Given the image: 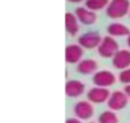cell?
<instances>
[{"label":"cell","mask_w":130,"mask_h":123,"mask_svg":"<svg viewBox=\"0 0 130 123\" xmlns=\"http://www.w3.org/2000/svg\"><path fill=\"white\" fill-rule=\"evenodd\" d=\"M130 12L129 0H110V4L106 8V14L111 19H119L125 17Z\"/></svg>","instance_id":"obj_1"},{"label":"cell","mask_w":130,"mask_h":123,"mask_svg":"<svg viewBox=\"0 0 130 123\" xmlns=\"http://www.w3.org/2000/svg\"><path fill=\"white\" fill-rule=\"evenodd\" d=\"M98 55L102 58H113V55L119 51V42L110 35L105 36L102 39L101 45L97 47Z\"/></svg>","instance_id":"obj_2"},{"label":"cell","mask_w":130,"mask_h":123,"mask_svg":"<svg viewBox=\"0 0 130 123\" xmlns=\"http://www.w3.org/2000/svg\"><path fill=\"white\" fill-rule=\"evenodd\" d=\"M127 101H129V96L125 94V91L115 90L113 92H111V95L107 100V106L110 110L117 112V110L124 109L127 105Z\"/></svg>","instance_id":"obj_3"},{"label":"cell","mask_w":130,"mask_h":123,"mask_svg":"<svg viewBox=\"0 0 130 123\" xmlns=\"http://www.w3.org/2000/svg\"><path fill=\"white\" fill-rule=\"evenodd\" d=\"M73 112L75 114V118L80 119V120H88L93 117L94 114V108L92 105L91 101H86V100H82V101H78L74 108H73Z\"/></svg>","instance_id":"obj_4"},{"label":"cell","mask_w":130,"mask_h":123,"mask_svg":"<svg viewBox=\"0 0 130 123\" xmlns=\"http://www.w3.org/2000/svg\"><path fill=\"white\" fill-rule=\"evenodd\" d=\"M102 42V37L97 31H91L87 33H83L78 37V44L83 49H94L98 47Z\"/></svg>","instance_id":"obj_5"},{"label":"cell","mask_w":130,"mask_h":123,"mask_svg":"<svg viewBox=\"0 0 130 123\" xmlns=\"http://www.w3.org/2000/svg\"><path fill=\"white\" fill-rule=\"evenodd\" d=\"M110 95H111V92L108 91V89L94 86V87L88 90L87 100L91 101L92 104H102V103H107Z\"/></svg>","instance_id":"obj_6"},{"label":"cell","mask_w":130,"mask_h":123,"mask_svg":"<svg viewBox=\"0 0 130 123\" xmlns=\"http://www.w3.org/2000/svg\"><path fill=\"white\" fill-rule=\"evenodd\" d=\"M92 82L98 87H110L116 82V76L111 71H98L93 75Z\"/></svg>","instance_id":"obj_7"},{"label":"cell","mask_w":130,"mask_h":123,"mask_svg":"<svg viewBox=\"0 0 130 123\" xmlns=\"http://www.w3.org/2000/svg\"><path fill=\"white\" fill-rule=\"evenodd\" d=\"M84 51L79 44H70L65 47V60L69 64H78L82 60Z\"/></svg>","instance_id":"obj_8"},{"label":"cell","mask_w":130,"mask_h":123,"mask_svg":"<svg viewBox=\"0 0 130 123\" xmlns=\"http://www.w3.org/2000/svg\"><path fill=\"white\" fill-rule=\"evenodd\" d=\"M112 66L120 71L130 68V50H119L112 58Z\"/></svg>","instance_id":"obj_9"},{"label":"cell","mask_w":130,"mask_h":123,"mask_svg":"<svg viewBox=\"0 0 130 123\" xmlns=\"http://www.w3.org/2000/svg\"><path fill=\"white\" fill-rule=\"evenodd\" d=\"M78 18V21L82 23V24H86V26H89V24H93L97 19V16H96V12H92L89 10L88 8L86 7H78L75 9V13H74Z\"/></svg>","instance_id":"obj_10"},{"label":"cell","mask_w":130,"mask_h":123,"mask_svg":"<svg viewBox=\"0 0 130 123\" xmlns=\"http://www.w3.org/2000/svg\"><path fill=\"white\" fill-rule=\"evenodd\" d=\"M86 90L83 82L78 80H70L65 83V94L69 97H79Z\"/></svg>","instance_id":"obj_11"},{"label":"cell","mask_w":130,"mask_h":123,"mask_svg":"<svg viewBox=\"0 0 130 123\" xmlns=\"http://www.w3.org/2000/svg\"><path fill=\"white\" fill-rule=\"evenodd\" d=\"M97 68H98V63L94 59H82L77 64V72L84 76L94 75L97 72Z\"/></svg>","instance_id":"obj_12"},{"label":"cell","mask_w":130,"mask_h":123,"mask_svg":"<svg viewBox=\"0 0 130 123\" xmlns=\"http://www.w3.org/2000/svg\"><path fill=\"white\" fill-rule=\"evenodd\" d=\"M78 18L75 14L73 13H67L65 14V28H67V32L72 36H75L79 31V23H78Z\"/></svg>","instance_id":"obj_13"},{"label":"cell","mask_w":130,"mask_h":123,"mask_svg":"<svg viewBox=\"0 0 130 123\" xmlns=\"http://www.w3.org/2000/svg\"><path fill=\"white\" fill-rule=\"evenodd\" d=\"M107 33L112 37H120V36H129L130 31L129 28L122 23H110L107 26Z\"/></svg>","instance_id":"obj_14"},{"label":"cell","mask_w":130,"mask_h":123,"mask_svg":"<svg viewBox=\"0 0 130 123\" xmlns=\"http://www.w3.org/2000/svg\"><path fill=\"white\" fill-rule=\"evenodd\" d=\"M108 4L110 0H84V7L92 12L102 10L103 8H107Z\"/></svg>","instance_id":"obj_15"},{"label":"cell","mask_w":130,"mask_h":123,"mask_svg":"<svg viewBox=\"0 0 130 123\" xmlns=\"http://www.w3.org/2000/svg\"><path fill=\"white\" fill-rule=\"evenodd\" d=\"M98 123H119V118L115 112L112 110H105L98 117Z\"/></svg>","instance_id":"obj_16"},{"label":"cell","mask_w":130,"mask_h":123,"mask_svg":"<svg viewBox=\"0 0 130 123\" xmlns=\"http://www.w3.org/2000/svg\"><path fill=\"white\" fill-rule=\"evenodd\" d=\"M119 81L122 83V85H130V68L127 69H124L119 73Z\"/></svg>","instance_id":"obj_17"},{"label":"cell","mask_w":130,"mask_h":123,"mask_svg":"<svg viewBox=\"0 0 130 123\" xmlns=\"http://www.w3.org/2000/svg\"><path fill=\"white\" fill-rule=\"evenodd\" d=\"M65 123H82V120L78 118H69V119H67Z\"/></svg>","instance_id":"obj_18"},{"label":"cell","mask_w":130,"mask_h":123,"mask_svg":"<svg viewBox=\"0 0 130 123\" xmlns=\"http://www.w3.org/2000/svg\"><path fill=\"white\" fill-rule=\"evenodd\" d=\"M124 91H125V94L129 96V99H130V85H126L125 87H124Z\"/></svg>","instance_id":"obj_19"},{"label":"cell","mask_w":130,"mask_h":123,"mask_svg":"<svg viewBox=\"0 0 130 123\" xmlns=\"http://www.w3.org/2000/svg\"><path fill=\"white\" fill-rule=\"evenodd\" d=\"M68 2H70V3H80V2H83V0H68Z\"/></svg>","instance_id":"obj_20"},{"label":"cell","mask_w":130,"mask_h":123,"mask_svg":"<svg viewBox=\"0 0 130 123\" xmlns=\"http://www.w3.org/2000/svg\"><path fill=\"white\" fill-rule=\"evenodd\" d=\"M126 42H127V46H129V49H130V35L127 36V40H126Z\"/></svg>","instance_id":"obj_21"},{"label":"cell","mask_w":130,"mask_h":123,"mask_svg":"<svg viewBox=\"0 0 130 123\" xmlns=\"http://www.w3.org/2000/svg\"><path fill=\"white\" fill-rule=\"evenodd\" d=\"M89 123H98V122H89Z\"/></svg>","instance_id":"obj_22"},{"label":"cell","mask_w":130,"mask_h":123,"mask_svg":"<svg viewBox=\"0 0 130 123\" xmlns=\"http://www.w3.org/2000/svg\"><path fill=\"white\" fill-rule=\"evenodd\" d=\"M129 16H130V12H129Z\"/></svg>","instance_id":"obj_23"}]
</instances>
